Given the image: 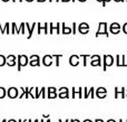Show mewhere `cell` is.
<instances>
[{
  "label": "cell",
  "mask_w": 127,
  "mask_h": 122,
  "mask_svg": "<svg viewBox=\"0 0 127 122\" xmlns=\"http://www.w3.org/2000/svg\"><path fill=\"white\" fill-rule=\"evenodd\" d=\"M17 69L18 71H21V67L26 66L27 64H29V58L26 55H18L17 56Z\"/></svg>",
  "instance_id": "cell-1"
},
{
  "label": "cell",
  "mask_w": 127,
  "mask_h": 122,
  "mask_svg": "<svg viewBox=\"0 0 127 122\" xmlns=\"http://www.w3.org/2000/svg\"><path fill=\"white\" fill-rule=\"evenodd\" d=\"M103 69L104 72H106L108 66H112L114 64V57L112 55H104L103 56Z\"/></svg>",
  "instance_id": "cell-2"
},
{
  "label": "cell",
  "mask_w": 127,
  "mask_h": 122,
  "mask_svg": "<svg viewBox=\"0 0 127 122\" xmlns=\"http://www.w3.org/2000/svg\"><path fill=\"white\" fill-rule=\"evenodd\" d=\"M7 95L9 96L10 99H16V98H19V90L17 87H9L8 91H7Z\"/></svg>",
  "instance_id": "cell-3"
},
{
  "label": "cell",
  "mask_w": 127,
  "mask_h": 122,
  "mask_svg": "<svg viewBox=\"0 0 127 122\" xmlns=\"http://www.w3.org/2000/svg\"><path fill=\"white\" fill-rule=\"evenodd\" d=\"M99 35H106V36H108V33H107V24H106V22H100V24H99V29H98V31L96 33V37H98Z\"/></svg>",
  "instance_id": "cell-4"
},
{
  "label": "cell",
  "mask_w": 127,
  "mask_h": 122,
  "mask_svg": "<svg viewBox=\"0 0 127 122\" xmlns=\"http://www.w3.org/2000/svg\"><path fill=\"white\" fill-rule=\"evenodd\" d=\"M53 58H54L53 55H45L44 57H42V64H44L45 66H50V65H53Z\"/></svg>",
  "instance_id": "cell-5"
},
{
  "label": "cell",
  "mask_w": 127,
  "mask_h": 122,
  "mask_svg": "<svg viewBox=\"0 0 127 122\" xmlns=\"http://www.w3.org/2000/svg\"><path fill=\"white\" fill-rule=\"evenodd\" d=\"M125 87H122L121 91H118V87H115V98L118 99V98H126V93H125Z\"/></svg>",
  "instance_id": "cell-6"
},
{
  "label": "cell",
  "mask_w": 127,
  "mask_h": 122,
  "mask_svg": "<svg viewBox=\"0 0 127 122\" xmlns=\"http://www.w3.org/2000/svg\"><path fill=\"white\" fill-rule=\"evenodd\" d=\"M79 57H80V56H78V55H71L69 57V64L71 65V66H77V65H79Z\"/></svg>",
  "instance_id": "cell-7"
},
{
  "label": "cell",
  "mask_w": 127,
  "mask_h": 122,
  "mask_svg": "<svg viewBox=\"0 0 127 122\" xmlns=\"http://www.w3.org/2000/svg\"><path fill=\"white\" fill-rule=\"evenodd\" d=\"M54 29L57 31V34H60V24H59V22H57L56 25H54V24L49 25V34H53L54 33Z\"/></svg>",
  "instance_id": "cell-8"
},
{
  "label": "cell",
  "mask_w": 127,
  "mask_h": 122,
  "mask_svg": "<svg viewBox=\"0 0 127 122\" xmlns=\"http://www.w3.org/2000/svg\"><path fill=\"white\" fill-rule=\"evenodd\" d=\"M26 27H27V29H28V36H27V38H30L31 35H32L33 29H35V27H36V22H33L31 26L29 24H26Z\"/></svg>",
  "instance_id": "cell-9"
},
{
  "label": "cell",
  "mask_w": 127,
  "mask_h": 122,
  "mask_svg": "<svg viewBox=\"0 0 127 122\" xmlns=\"http://www.w3.org/2000/svg\"><path fill=\"white\" fill-rule=\"evenodd\" d=\"M62 26H63V30H62V33L64 34V35H68V34H72V28H70V27H67L66 26V24H62Z\"/></svg>",
  "instance_id": "cell-10"
},
{
  "label": "cell",
  "mask_w": 127,
  "mask_h": 122,
  "mask_svg": "<svg viewBox=\"0 0 127 122\" xmlns=\"http://www.w3.org/2000/svg\"><path fill=\"white\" fill-rule=\"evenodd\" d=\"M90 64H92V66H101V58L99 57L96 60H92Z\"/></svg>",
  "instance_id": "cell-11"
},
{
  "label": "cell",
  "mask_w": 127,
  "mask_h": 122,
  "mask_svg": "<svg viewBox=\"0 0 127 122\" xmlns=\"http://www.w3.org/2000/svg\"><path fill=\"white\" fill-rule=\"evenodd\" d=\"M11 34H20L19 33V28H17V26H16L15 22H12L11 24V30H10Z\"/></svg>",
  "instance_id": "cell-12"
},
{
  "label": "cell",
  "mask_w": 127,
  "mask_h": 122,
  "mask_svg": "<svg viewBox=\"0 0 127 122\" xmlns=\"http://www.w3.org/2000/svg\"><path fill=\"white\" fill-rule=\"evenodd\" d=\"M96 96L99 99H105L107 96V92H96Z\"/></svg>",
  "instance_id": "cell-13"
},
{
  "label": "cell",
  "mask_w": 127,
  "mask_h": 122,
  "mask_svg": "<svg viewBox=\"0 0 127 122\" xmlns=\"http://www.w3.org/2000/svg\"><path fill=\"white\" fill-rule=\"evenodd\" d=\"M7 64V57L3 55H0V66H3Z\"/></svg>",
  "instance_id": "cell-14"
},
{
  "label": "cell",
  "mask_w": 127,
  "mask_h": 122,
  "mask_svg": "<svg viewBox=\"0 0 127 122\" xmlns=\"http://www.w3.org/2000/svg\"><path fill=\"white\" fill-rule=\"evenodd\" d=\"M60 99H66V98H69V91L67 92H60V94H58Z\"/></svg>",
  "instance_id": "cell-15"
},
{
  "label": "cell",
  "mask_w": 127,
  "mask_h": 122,
  "mask_svg": "<svg viewBox=\"0 0 127 122\" xmlns=\"http://www.w3.org/2000/svg\"><path fill=\"white\" fill-rule=\"evenodd\" d=\"M6 94H7L6 89L2 87V86H0V99H3L4 96H6Z\"/></svg>",
  "instance_id": "cell-16"
},
{
  "label": "cell",
  "mask_w": 127,
  "mask_h": 122,
  "mask_svg": "<svg viewBox=\"0 0 127 122\" xmlns=\"http://www.w3.org/2000/svg\"><path fill=\"white\" fill-rule=\"evenodd\" d=\"M29 65L30 66H39L40 65V61H29Z\"/></svg>",
  "instance_id": "cell-17"
},
{
  "label": "cell",
  "mask_w": 127,
  "mask_h": 122,
  "mask_svg": "<svg viewBox=\"0 0 127 122\" xmlns=\"http://www.w3.org/2000/svg\"><path fill=\"white\" fill-rule=\"evenodd\" d=\"M46 91H47V89L46 87H41V89H40V91H39V94H40V96L42 95V98H46Z\"/></svg>",
  "instance_id": "cell-18"
},
{
  "label": "cell",
  "mask_w": 127,
  "mask_h": 122,
  "mask_svg": "<svg viewBox=\"0 0 127 122\" xmlns=\"http://www.w3.org/2000/svg\"><path fill=\"white\" fill-rule=\"evenodd\" d=\"M57 96H58V94L56 93V92H51V93L47 94V98L48 99H55V98H57Z\"/></svg>",
  "instance_id": "cell-19"
},
{
  "label": "cell",
  "mask_w": 127,
  "mask_h": 122,
  "mask_svg": "<svg viewBox=\"0 0 127 122\" xmlns=\"http://www.w3.org/2000/svg\"><path fill=\"white\" fill-rule=\"evenodd\" d=\"M116 65L118 67L122 66V56H119V55L116 56Z\"/></svg>",
  "instance_id": "cell-20"
},
{
  "label": "cell",
  "mask_w": 127,
  "mask_h": 122,
  "mask_svg": "<svg viewBox=\"0 0 127 122\" xmlns=\"http://www.w3.org/2000/svg\"><path fill=\"white\" fill-rule=\"evenodd\" d=\"M15 61H16V56L15 55L7 56V63H8V62H15Z\"/></svg>",
  "instance_id": "cell-21"
},
{
  "label": "cell",
  "mask_w": 127,
  "mask_h": 122,
  "mask_svg": "<svg viewBox=\"0 0 127 122\" xmlns=\"http://www.w3.org/2000/svg\"><path fill=\"white\" fill-rule=\"evenodd\" d=\"M54 58H56V66H59V60L62 58V55H53Z\"/></svg>",
  "instance_id": "cell-22"
},
{
  "label": "cell",
  "mask_w": 127,
  "mask_h": 122,
  "mask_svg": "<svg viewBox=\"0 0 127 122\" xmlns=\"http://www.w3.org/2000/svg\"><path fill=\"white\" fill-rule=\"evenodd\" d=\"M79 56L84 58V63H83V65H84V66H87V58L89 57V56H88V55H79Z\"/></svg>",
  "instance_id": "cell-23"
},
{
  "label": "cell",
  "mask_w": 127,
  "mask_h": 122,
  "mask_svg": "<svg viewBox=\"0 0 127 122\" xmlns=\"http://www.w3.org/2000/svg\"><path fill=\"white\" fill-rule=\"evenodd\" d=\"M25 26H26V24H24V22H22L21 26L19 27V33L20 34H24V35H25V33H26V31H25Z\"/></svg>",
  "instance_id": "cell-24"
},
{
  "label": "cell",
  "mask_w": 127,
  "mask_h": 122,
  "mask_svg": "<svg viewBox=\"0 0 127 122\" xmlns=\"http://www.w3.org/2000/svg\"><path fill=\"white\" fill-rule=\"evenodd\" d=\"M78 29H79V33L83 34V35L88 34V31H89V29H88V28H78Z\"/></svg>",
  "instance_id": "cell-25"
},
{
  "label": "cell",
  "mask_w": 127,
  "mask_h": 122,
  "mask_svg": "<svg viewBox=\"0 0 127 122\" xmlns=\"http://www.w3.org/2000/svg\"><path fill=\"white\" fill-rule=\"evenodd\" d=\"M94 92H95V89H94V87H90V89H89V91H88V94H89V96H90V98H95V94H94Z\"/></svg>",
  "instance_id": "cell-26"
},
{
  "label": "cell",
  "mask_w": 127,
  "mask_h": 122,
  "mask_svg": "<svg viewBox=\"0 0 127 122\" xmlns=\"http://www.w3.org/2000/svg\"><path fill=\"white\" fill-rule=\"evenodd\" d=\"M29 60L30 61H40V57L38 55H31L30 57H29Z\"/></svg>",
  "instance_id": "cell-27"
},
{
  "label": "cell",
  "mask_w": 127,
  "mask_h": 122,
  "mask_svg": "<svg viewBox=\"0 0 127 122\" xmlns=\"http://www.w3.org/2000/svg\"><path fill=\"white\" fill-rule=\"evenodd\" d=\"M122 66H127V56H123L122 57Z\"/></svg>",
  "instance_id": "cell-28"
},
{
  "label": "cell",
  "mask_w": 127,
  "mask_h": 122,
  "mask_svg": "<svg viewBox=\"0 0 127 122\" xmlns=\"http://www.w3.org/2000/svg\"><path fill=\"white\" fill-rule=\"evenodd\" d=\"M78 28H88L89 29V26H88V24H86V22H81L78 26Z\"/></svg>",
  "instance_id": "cell-29"
},
{
  "label": "cell",
  "mask_w": 127,
  "mask_h": 122,
  "mask_svg": "<svg viewBox=\"0 0 127 122\" xmlns=\"http://www.w3.org/2000/svg\"><path fill=\"white\" fill-rule=\"evenodd\" d=\"M39 91L40 90L38 89V87H35V95H36V99L40 98V94H39Z\"/></svg>",
  "instance_id": "cell-30"
},
{
  "label": "cell",
  "mask_w": 127,
  "mask_h": 122,
  "mask_svg": "<svg viewBox=\"0 0 127 122\" xmlns=\"http://www.w3.org/2000/svg\"><path fill=\"white\" fill-rule=\"evenodd\" d=\"M77 91H76V89L75 87H72L71 89V98H76V95H77Z\"/></svg>",
  "instance_id": "cell-31"
},
{
  "label": "cell",
  "mask_w": 127,
  "mask_h": 122,
  "mask_svg": "<svg viewBox=\"0 0 127 122\" xmlns=\"http://www.w3.org/2000/svg\"><path fill=\"white\" fill-rule=\"evenodd\" d=\"M121 28H110V33L112 34H118Z\"/></svg>",
  "instance_id": "cell-32"
},
{
  "label": "cell",
  "mask_w": 127,
  "mask_h": 122,
  "mask_svg": "<svg viewBox=\"0 0 127 122\" xmlns=\"http://www.w3.org/2000/svg\"><path fill=\"white\" fill-rule=\"evenodd\" d=\"M78 98H84V95H83V89L81 87H79L78 89Z\"/></svg>",
  "instance_id": "cell-33"
},
{
  "label": "cell",
  "mask_w": 127,
  "mask_h": 122,
  "mask_svg": "<svg viewBox=\"0 0 127 122\" xmlns=\"http://www.w3.org/2000/svg\"><path fill=\"white\" fill-rule=\"evenodd\" d=\"M76 27H77L76 22H74V24H72V27H71V28H72V34H76L77 33V28H76Z\"/></svg>",
  "instance_id": "cell-34"
},
{
  "label": "cell",
  "mask_w": 127,
  "mask_h": 122,
  "mask_svg": "<svg viewBox=\"0 0 127 122\" xmlns=\"http://www.w3.org/2000/svg\"><path fill=\"white\" fill-rule=\"evenodd\" d=\"M110 28H121V27H119V25L117 22H114V24L110 25Z\"/></svg>",
  "instance_id": "cell-35"
},
{
  "label": "cell",
  "mask_w": 127,
  "mask_h": 122,
  "mask_svg": "<svg viewBox=\"0 0 127 122\" xmlns=\"http://www.w3.org/2000/svg\"><path fill=\"white\" fill-rule=\"evenodd\" d=\"M47 92H48V93H51V92H56V87H48V89H47Z\"/></svg>",
  "instance_id": "cell-36"
},
{
  "label": "cell",
  "mask_w": 127,
  "mask_h": 122,
  "mask_svg": "<svg viewBox=\"0 0 127 122\" xmlns=\"http://www.w3.org/2000/svg\"><path fill=\"white\" fill-rule=\"evenodd\" d=\"M96 92H107V90H106L105 87H98V89L96 90Z\"/></svg>",
  "instance_id": "cell-37"
},
{
  "label": "cell",
  "mask_w": 127,
  "mask_h": 122,
  "mask_svg": "<svg viewBox=\"0 0 127 122\" xmlns=\"http://www.w3.org/2000/svg\"><path fill=\"white\" fill-rule=\"evenodd\" d=\"M84 98H85V99L89 98V94H88V91H87V87H86V89H85V93H84Z\"/></svg>",
  "instance_id": "cell-38"
},
{
  "label": "cell",
  "mask_w": 127,
  "mask_h": 122,
  "mask_svg": "<svg viewBox=\"0 0 127 122\" xmlns=\"http://www.w3.org/2000/svg\"><path fill=\"white\" fill-rule=\"evenodd\" d=\"M67 91H69L67 87H60V89H59V93H60V92H67Z\"/></svg>",
  "instance_id": "cell-39"
},
{
  "label": "cell",
  "mask_w": 127,
  "mask_h": 122,
  "mask_svg": "<svg viewBox=\"0 0 127 122\" xmlns=\"http://www.w3.org/2000/svg\"><path fill=\"white\" fill-rule=\"evenodd\" d=\"M7 65H9V66H16V61L15 62H8Z\"/></svg>",
  "instance_id": "cell-40"
},
{
  "label": "cell",
  "mask_w": 127,
  "mask_h": 122,
  "mask_svg": "<svg viewBox=\"0 0 127 122\" xmlns=\"http://www.w3.org/2000/svg\"><path fill=\"white\" fill-rule=\"evenodd\" d=\"M40 122H51V120H50V118L46 119V120H45V118H42L41 120H40Z\"/></svg>",
  "instance_id": "cell-41"
},
{
  "label": "cell",
  "mask_w": 127,
  "mask_h": 122,
  "mask_svg": "<svg viewBox=\"0 0 127 122\" xmlns=\"http://www.w3.org/2000/svg\"><path fill=\"white\" fill-rule=\"evenodd\" d=\"M123 29H124V33H126V34H127V24H125V25H124Z\"/></svg>",
  "instance_id": "cell-42"
},
{
  "label": "cell",
  "mask_w": 127,
  "mask_h": 122,
  "mask_svg": "<svg viewBox=\"0 0 127 122\" xmlns=\"http://www.w3.org/2000/svg\"><path fill=\"white\" fill-rule=\"evenodd\" d=\"M58 122H69V119H67V120H65V121H63L62 119H59V120H58Z\"/></svg>",
  "instance_id": "cell-43"
},
{
  "label": "cell",
  "mask_w": 127,
  "mask_h": 122,
  "mask_svg": "<svg viewBox=\"0 0 127 122\" xmlns=\"http://www.w3.org/2000/svg\"><path fill=\"white\" fill-rule=\"evenodd\" d=\"M95 122H104V120H101V119H96Z\"/></svg>",
  "instance_id": "cell-44"
},
{
  "label": "cell",
  "mask_w": 127,
  "mask_h": 122,
  "mask_svg": "<svg viewBox=\"0 0 127 122\" xmlns=\"http://www.w3.org/2000/svg\"><path fill=\"white\" fill-rule=\"evenodd\" d=\"M70 122H80V121L77 120V119H72V120H70Z\"/></svg>",
  "instance_id": "cell-45"
},
{
  "label": "cell",
  "mask_w": 127,
  "mask_h": 122,
  "mask_svg": "<svg viewBox=\"0 0 127 122\" xmlns=\"http://www.w3.org/2000/svg\"><path fill=\"white\" fill-rule=\"evenodd\" d=\"M106 122H117V121H115L114 119H109V120H107Z\"/></svg>",
  "instance_id": "cell-46"
},
{
  "label": "cell",
  "mask_w": 127,
  "mask_h": 122,
  "mask_svg": "<svg viewBox=\"0 0 127 122\" xmlns=\"http://www.w3.org/2000/svg\"><path fill=\"white\" fill-rule=\"evenodd\" d=\"M8 122H18V121H16L15 119H10V120H9Z\"/></svg>",
  "instance_id": "cell-47"
},
{
  "label": "cell",
  "mask_w": 127,
  "mask_h": 122,
  "mask_svg": "<svg viewBox=\"0 0 127 122\" xmlns=\"http://www.w3.org/2000/svg\"><path fill=\"white\" fill-rule=\"evenodd\" d=\"M83 122H93L92 120H89V119H86V120L85 121H83Z\"/></svg>",
  "instance_id": "cell-48"
},
{
  "label": "cell",
  "mask_w": 127,
  "mask_h": 122,
  "mask_svg": "<svg viewBox=\"0 0 127 122\" xmlns=\"http://www.w3.org/2000/svg\"><path fill=\"white\" fill-rule=\"evenodd\" d=\"M119 122H127V120H122V119H121V120H119Z\"/></svg>",
  "instance_id": "cell-49"
},
{
  "label": "cell",
  "mask_w": 127,
  "mask_h": 122,
  "mask_svg": "<svg viewBox=\"0 0 127 122\" xmlns=\"http://www.w3.org/2000/svg\"><path fill=\"white\" fill-rule=\"evenodd\" d=\"M0 122H8V121H7V119H3V120H2V121H0Z\"/></svg>",
  "instance_id": "cell-50"
},
{
  "label": "cell",
  "mask_w": 127,
  "mask_h": 122,
  "mask_svg": "<svg viewBox=\"0 0 127 122\" xmlns=\"http://www.w3.org/2000/svg\"><path fill=\"white\" fill-rule=\"evenodd\" d=\"M107 1H109V0H105V2H104V3H103V6H105V3H106V2H107Z\"/></svg>",
  "instance_id": "cell-51"
},
{
  "label": "cell",
  "mask_w": 127,
  "mask_h": 122,
  "mask_svg": "<svg viewBox=\"0 0 127 122\" xmlns=\"http://www.w3.org/2000/svg\"><path fill=\"white\" fill-rule=\"evenodd\" d=\"M38 2H42V1H46V0H37Z\"/></svg>",
  "instance_id": "cell-52"
},
{
  "label": "cell",
  "mask_w": 127,
  "mask_h": 122,
  "mask_svg": "<svg viewBox=\"0 0 127 122\" xmlns=\"http://www.w3.org/2000/svg\"><path fill=\"white\" fill-rule=\"evenodd\" d=\"M97 1H100V2H103V3H104V2H105V0H97Z\"/></svg>",
  "instance_id": "cell-53"
},
{
  "label": "cell",
  "mask_w": 127,
  "mask_h": 122,
  "mask_svg": "<svg viewBox=\"0 0 127 122\" xmlns=\"http://www.w3.org/2000/svg\"><path fill=\"white\" fill-rule=\"evenodd\" d=\"M33 122H40V120H38V119H36V120L33 121Z\"/></svg>",
  "instance_id": "cell-54"
},
{
  "label": "cell",
  "mask_w": 127,
  "mask_h": 122,
  "mask_svg": "<svg viewBox=\"0 0 127 122\" xmlns=\"http://www.w3.org/2000/svg\"><path fill=\"white\" fill-rule=\"evenodd\" d=\"M18 122H24V120H21V119H19V120H18Z\"/></svg>",
  "instance_id": "cell-55"
},
{
  "label": "cell",
  "mask_w": 127,
  "mask_h": 122,
  "mask_svg": "<svg viewBox=\"0 0 127 122\" xmlns=\"http://www.w3.org/2000/svg\"><path fill=\"white\" fill-rule=\"evenodd\" d=\"M63 2H65V1H70V0H62Z\"/></svg>",
  "instance_id": "cell-56"
},
{
  "label": "cell",
  "mask_w": 127,
  "mask_h": 122,
  "mask_svg": "<svg viewBox=\"0 0 127 122\" xmlns=\"http://www.w3.org/2000/svg\"><path fill=\"white\" fill-rule=\"evenodd\" d=\"M26 1H28V2H31V1H33V0H26Z\"/></svg>",
  "instance_id": "cell-57"
},
{
  "label": "cell",
  "mask_w": 127,
  "mask_h": 122,
  "mask_svg": "<svg viewBox=\"0 0 127 122\" xmlns=\"http://www.w3.org/2000/svg\"><path fill=\"white\" fill-rule=\"evenodd\" d=\"M78 1H80V2H84V1H86V0H78Z\"/></svg>",
  "instance_id": "cell-58"
},
{
  "label": "cell",
  "mask_w": 127,
  "mask_h": 122,
  "mask_svg": "<svg viewBox=\"0 0 127 122\" xmlns=\"http://www.w3.org/2000/svg\"><path fill=\"white\" fill-rule=\"evenodd\" d=\"M2 1H4V2H7V1H9V0H2Z\"/></svg>",
  "instance_id": "cell-59"
},
{
  "label": "cell",
  "mask_w": 127,
  "mask_h": 122,
  "mask_svg": "<svg viewBox=\"0 0 127 122\" xmlns=\"http://www.w3.org/2000/svg\"><path fill=\"white\" fill-rule=\"evenodd\" d=\"M28 122H32V120H30V119H29V120H28Z\"/></svg>",
  "instance_id": "cell-60"
},
{
  "label": "cell",
  "mask_w": 127,
  "mask_h": 122,
  "mask_svg": "<svg viewBox=\"0 0 127 122\" xmlns=\"http://www.w3.org/2000/svg\"><path fill=\"white\" fill-rule=\"evenodd\" d=\"M12 1H13V2H16V0H12ZM19 1H22V0H19Z\"/></svg>",
  "instance_id": "cell-61"
},
{
  "label": "cell",
  "mask_w": 127,
  "mask_h": 122,
  "mask_svg": "<svg viewBox=\"0 0 127 122\" xmlns=\"http://www.w3.org/2000/svg\"><path fill=\"white\" fill-rule=\"evenodd\" d=\"M49 1H51V0H49ZM57 1H59V0H57Z\"/></svg>",
  "instance_id": "cell-62"
},
{
  "label": "cell",
  "mask_w": 127,
  "mask_h": 122,
  "mask_svg": "<svg viewBox=\"0 0 127 122\" xmlns=\"http://www.w3.org/2000/svg\"><path fill=\"white\" fill-rule=\"evenodd\" d=\"M71 1H75V0H71Z\"/></svg>",
  "instance_id": "cell-63"
},
{
  "label": "cell",
  "mask_w": 127,
  "mask_h": 122,
  "mask_svg": "<svg viewBox=\"0 0 127 122\" xmlns=\"http://www.w3.org/2000/svg\"><path fill=\"white\" fill-rule=\"evenodd\" d=\"M126 96H127V94H126Z\"/></svg>",
  "instance_id": "cell-64"
}]
</instances>
